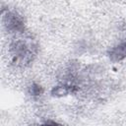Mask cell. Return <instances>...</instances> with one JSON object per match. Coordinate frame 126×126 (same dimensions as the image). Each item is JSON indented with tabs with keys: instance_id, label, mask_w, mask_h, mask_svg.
Segmentation results:
<instances>
[{
	"instance_id": "3",
	"label": "cell",
	"mask_w": 126,
	"mask_h": 126,
	"mask_svg": "<svg viewBox=\"0 0 126 126\" xmlns=\"http://www.w3.org/2000/svg\"><path fill=\"white\" fill-rule=\"evenodd\" d=\"M30 92H31V94H32V95H39V94H42V92H43V91H42V89H41V87H40V86L33 84V85L31 87Z\"/></svg>"
},
{
	"instance_id": "1",
	"label": "cell",
	"mask_w": 126,
	"mask_h": 126,
	"mask_svg": "<svg viewBox=\"0 0 126 126\" xmlns=\"http://www.w3.org/2000/svg\"><path fill=\"white\" fill-rule=\"evenodd\" d=\"M6 25L10 31L13 32H20L24 29V22L23 20L16 14L10 13L6 17Z\"/></svg>"
},
{
	"instance_id": "2",
	"label": "cell",
	"mask_w": 126,
	"mask_h": 126,
	"mask_svg": "<svg viewBox=\"0 0 126 126\" xmlns=\"http://www.w3.org/2000/svg\"><path fill=\"white\" fill-rule=\"evenodd\" d=\"M110 58L114 61H120L126 57V42H122L110 50Z\"/></svg>"
}]
</instances>
